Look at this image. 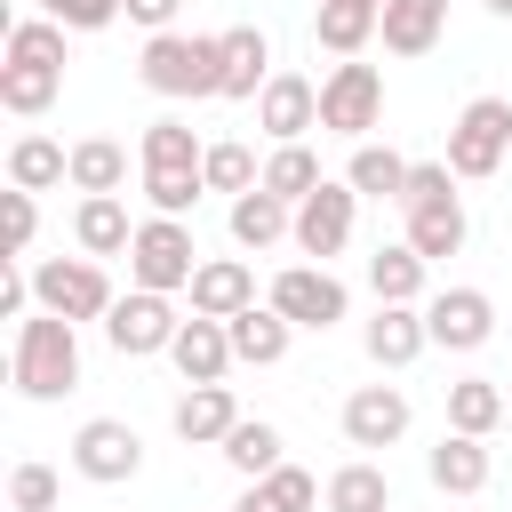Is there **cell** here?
Segmentation results:
<instances>
[{
  "instance_id": "ee69618b",
  "label": "cell",
  "mask_w": 512,
  "mask_h": 512,
  "mask_svg": "<svg viewBox=\"0 0 512 512\" xmlns=\"http://www.w3.org/2000/svg\"><path fill=\"white\" fill-rule=\"evenodd\" d=\"M176 8H184V0H120V16H128V24H144V32H168V24H176Z\"/></svg>"
},
{
  "instance_id": "4dcf8cb0",
  "label": "cell",
  "mask_w": 512,
  "mask_h": 512,
  "mask_svg": "<svg viewBox=\"0 0 512 512\" xmlns=\"http://www.w3.org/2000/svg\"><path fill=\"white\" fill-rule=\"evenodd\" d=\"M200 160H208V144L184 120H152L144 128V176H192Z\"/></svg>"
},
{
  "instance_id": "30bf717a",
  "label": "cell",
  "mask_w": 512,
  "mask_h": 512,
  "mask_svg": "<svg viewBox=\"0 0 512 512\" xmlns=\"http://www.w3.org/2000/svg\"><path fill=\"white\" fill-rule=\"evenodd\" d=\"M72 472L96 480V488H120V480L144 472V440H136L120 416H88V424L72 432Z\"/></svg>"
},
{
  "instance_id": "60d3db41",
  "label": "cell",
  "mask_w": 512,
  "mask_h": 512,
  "mask_svg": "<svg viewBox=\"0 0 512 512\" xmlns=\"http://www.w3.org/2000/svg\"><path fill=\"white\" fill-rule=\"evenodd\" d=\"M40 16H56L64 32H104L120 16V0H40Z\"/></svg>"
},
{
  "instance_id": "e575fe53",
  "label": "cell",
  "mask_w": 512,
  "mask_h": 512,
  "mask_svg": "<svg viewBox=\"0 0 512 512\" xmlns=\"http://www.w3.org/2000/svg\"><path fill=\"white\" fill-rule=\"evenodd\" d=\"M280 448H288V440H280V424H264V416L248 424V416H240V424H232V440H224V464H232V472H248V480H264V472H280Z\"/></svg>"
},
{
  "instance_id": "bcb514c9",
  "label": "cell",
  "mask_w": 512,
  "mask_h": 512,
  "mask_svg": "<svg viewBox=\"0 0 512 512\" xmlns=\"http://www.w3.org/2000/svg\"><path fill=\"white\" fill-rule=\"evenodd\" d=\"M488 8H496V16H512V0H488Z\"/></svg>"
},
{
  "instance_id": "f1b7e54d",
  "label": "cell",
  "mask_w": 512,
  "mask_h": 512,
  "mask_svg": "<svg viewBox=\"0 0 512 512\" xmlns=\"http://www.w3.org/2000/svg\"><path fill=\"white\" fill-rule=\"evenodd\" d=\"M424 272H432V264H424L408 240H392V248L368 256V288H376V304H416V296H424Z\"/></svg>"
},
{
  "instance_id": "9a60e30c",
  "label": "cell",
  "mask_w": 512,
  "mask_h": 512,
  "mask_svg": "<svg viewBox=\"0 0 512 512\" xmlns=\"http://www.w3.org/2000/svg\"><path fill=\"white\" fill-rule=\"evenodd\" d=\"M400 432H408V392L400 384H360L344 400V440L352 448H392Z\"/></svg>"
},
{
  "instance_id": "7c38bea8",
  "label": "cell",
  "mask_w": 512,
  "mask_h": 512,
  "mask_svg": "<svg viewBox=\"0 0 512 512\" xmlns=\"http://www.w3.org/2000/svg\"><path fill=\"white\" fill-rule=\"evenodd\" d=\"M424 328H432V344H448V352H480V344L496 336V304H488V288H440V296L424 304Z\"/></svg>"
},
{
  "instance_id": "52a82bcc",
  "label": "cell",
  "mask_w": 512,
  "mask_h": 512,
  "mask_svg": "<svg viewBox=\"0 0 512 512\" xmlns=\"http://www.w3.org/2000/svg\"><path fill=\"white\" fill-rule=\"evenodd\" d=\"M376 120H384V72H376V64H336V72L320 80V128L368 144Z\"/></svg>"
},
{
  "instance_id": "6da1fadb",
  "label": "cell",
  "mask_w": 512,
  "mask_h": 512,
  "mask_svg": "<svg viewBox=\"0 0 512 512\" xmlns=\"http://www.w3.org/2000/svg\"><path fill=\"white\" fill-rule=\"evenodd\" d=\"M8 376H16L24 400H64V392L80 384V336H72V320H56V312H24V320H16Z\"/></svg>"
},
{
  "instance_id": "44dd1931",
  "label": "cell",
  "mask_w": 512,
  "mask_h": 512,
  "mask_svg": "<svg viewBox=\"0 0 512 512\" xmlns=\"http://www.w3.org/2000/svg\"><path fill=\"white\" fill-rule=\"evenodd\" d=\"M232 424H240V400H232V384H192L184 400H176V440H192V448H224L232 440Z\"/></svg>"
},
{
  "instance_id": "ba28073f",
  "label": "cell",
  "mask_w": 512,
  "mask_h": 512,
  "mask_svg": "<svg viewBox=\"0 0 512 512\" xmlns=\"http://www.w3.org/2000/svg\"><path fill=\"white\" fill-rule=\"evenodd\" d=\"M264 304H272L288 328H336V320L352 312V296H344V280H336L328 264H288Z\"/></svg>"
},
{
  "instance_id": "8992f818",
  "label": "cell",
  "mask_w": 512,
  "mask_h": 512,
  "mask_svg": "<svg viewBox=\"0 0 512 512\" xmlns=\"http://www.w3.org/2000/svg\"><path fill=\"white\" fill-rule=\"evenodd\" d=\"M504 152H512V104L504 96H472L456 112V128H448V176L480 184V176L504 168Z\"/></svg>"
},
{
  "instance_id": "f35d334b",
  "label": "cell",
  "mask_w": 512,
  "mask_h": 512,
  "mask_svg": "<svg viewBox=\"0 0 512 512\" xmlns=\"http://www.w3.org/2000/svg\"><path fill=\"white\" fill-rule=\"evenodd\" d=\"M200 192H208V176H200V168H192V176H144L152 216H192V208H200Z\"/></svg>"
},
{
  "instance_id": "7bdbcfd3",
  "label": "cell",
  "mask_w": 512,
  "mask_h": 512,
  "mask_svg": "<svg viewBox=\"0 0 512 512\" xmlns=\"http://www.w3.org/2000/svg\"><path fill=\"white\" fill-rule=\"evenodd\" d=\"M24 304H32V272H24L16 256H0V312L24 320Z\"/></svg>"
},
{
  "instance_id": "7a4b0ae2",
  "label": "cell",
  "mask_w": 512,
  "mask_h": 512,
  "mask_svg": "<svg viewBox=\"0 0 512 512\" xmlns=\"http://www.w3.org/2000/svg\"><path fill=\"white\" fill-rule=\"evenodd\" d=\"M400 216H408V248L432 264V256H456L464 248V200H456V176L448 160H416L408 168V192H400Z\"/></svg>"
},
{
  "instance_id": "d6986e66",
  "label": "cell",
  "mask_w": 512,
  "mask_h": 512,
  "mask_svg": "<svg viewBox=\"0 0 512 512\" xmlns=\"http://www.w3.org/2000/svg\"><path fill=\"white\" fill-rule=\"evenodd\" d=\"M384 32V0H320V16H312V40L328 48V56H360L368 40Z\"/></svg>"
},
{
  "instance_id": "484cf974",
  "label": "cell",
  "mask_w": 512,
  "mask_h": 512,
  "mask_svg": "<svg viewBox=\"0 0 512 512\" xmlns=\"http://www.w3.org/2000/svg\"><path fill=\"white\" fill-rule=\"evenodd\" d=\"M72 176V152L56 144V136H16L8 144V184L16 192H48V184H64Z\"/></svg>"
},
{
  "instance_id": "ac0fdd59",
  "label": "cell",
  "mask_w": 512,
  "mask_h": 512,
  "mask_svg": "<svg viewBox=\"0 0 512 512\" xmlns=\"http://www.w3.org/2000/svg\"><path fill=\"white\" fill-rule=\"evenodd\" d=\"M424 472H432L440 496H480L496 464H488V440H472V432H440V448L424 456Z\"/></svg>"
},
{
  "instance_id": "d4e9b609",
  "label": "cell",
  "mask_w": 512,
  "mask_h": 512,
  "mask_svg": "<svg viewBox=\"0 0 512 512\" xmlns=\"http://www.w3.org/2000/svg\"><path fill=\"white\" fill-rule=\"evenodd\" d=\"M224 328H232V360H248V368L288 360V336H296V328H288L272 304H248V312H240V320H224Z\"/></svg>"
},
{
  "instance_id": "8d00e7d4",
  "label": "cell",
  "mask_w": 512,
  "mask_h": 512,
  "mask_svg": "<svg viewBox=\"0 0 512 512\" xmlns=\"http://www.w3.org/2000/svg\"><path fill=\"white\" fill-rule=\"evenodd\" d=\"M200 176H208V192H232V200L264 184V168H256V152H248V144H208Z\"/></svg>"
},
{
  "instance_id": "74e56055",
  "label": "cell",
  "mask_w": 512,
  "mask_h": 512,
  "mask_svg": "<svg viewBox=\"0 0 512 512\" xmlns=\"http://www.w3.org/2000/svg\"><path fill=\"white\" fill-rule=\"evenodd\" d=\"M56 496H64L56 464H16V472H8V504H16V512H56Z\"/></svg>"
},
{
  "instance_id": "ab89813d",
  "label": "cell",
  "mask_w": 512,
  "mask_h": 512,
  "mask_svg": "<svg viewBox=\"0 0 512 512\" xmlns=\"http://www.w3.org/2000/svg\"><path fill=\"white\" fill-rule=\"evenodd\" d=\"M256 488H264V496H272L280 512H312V504H320V480H312L304 464H280V472H264Z\"/></svg>"
},
{
  "instance_id": "5b68a950",
  "label": "cell",
  "mask_w": 512,
  "mask_h": 512,
  "mask_svg": "<svg viewBox=\"0 0 512 512\" xmlns=\"http://www.w3.org/2000/svg\"><path fill=\"white\" fill-rule=\"evenodd\" d=\"M200 264H208V256L192 248V224H184V216H152V224H136V248H128V280H136V288L176 296V288H192Z\"/></svg>"
},
{
  "instance_id": "4fadbf2b",
  "label": "cell",
  "mask_w": 512,
  "mask_h": 512,
  "mask_svg": "<svg viewBox=\"0 0 512 512\" xmlns=\"http://www.w3.org/2000/svg\"><path fill=\"white\" fill-rule=\"evenodd\" d=\"M256 128L272 144H304V128H320V88L304 72H272V88L256 96Z\"/></svg>"
},
{
  "instance_id": "8fae6325",
  "label": "cell",
  "mask_w": 512,
  "mask_h": 512,
  "mask_svg": "<svg viewBox=\"0 0 512 512\" xmlns=\"http://www.w3.org/2000/svg\"><path fill=\"white\" fill-rule=\"evenodd\" d=\"M352 216H360V192H352L344 176H328V184L296 208V248H304V256H320V264H328V256H344Z\"/></svg>"
},
{
  "instance_id": "d6a6232c",
  "label": "cell",
  "mask_w": 512,
  "mask_h": 512,
  "mask_svg": "<svg viewBox=\"0 0 512 512\" xmlns=\"http://www.w3.org/2000/svg\"><path fill=\"white\" fill-rule=\"evenodd\" d=\"M328 512H392V480L360 456V464H336L328 472Z\"/></svg>"
},
{
  "instance_id": "3957f363",
  "label": "cell",
  "mask_w": 512,
  "mask_h": 512,
  "mask_svg": "<svg viewBox=\"0 0 512 512\" xmlns=\"http://www.w3.org/2000/svg\"><path fill=\"white\" fill-rule=\"evenodd\" d=\"M136 72L152 96H216L224 88V32H152Z\"/></svg>"
},
{
  "instance_id": "e0dca14e",
  "label": "cell",
  "mask_w": 512,
  "mask_h": 512,
  "mask_svg": "<svg viewBox=\"0 0 512 512\" xmlns=\"http://www.w3.org/2000/svg\"><path fill=\"white\" fill-rule=\"evenodd\" d=\"M168 360H176L184 384H224V368H232V328H224V320H184L176 344H168Z\"/></svg>"
},
{
  "instance_id": "f546056e",
  "label": "cell",
  "mask_w": 512,
  "mask_h": 512,
  "mask_svg": "<svg viewBox=\"0 0 512 512\" xmlns=\"http://www.w3.org/2000/svg\"><path fill=\"white\" fill-rule=\"evenodd\" d=\"M496 424H504V384H488V376H456V384H448V432L488 440Z\"/></svg>"
},
{
  "instance_id": "2e32d148",
  "label": "cell",
  "mask_w": 512,
  "mask_h": 512,
  "mask_svg": "<svg viewBox=\"0 0 512 512\" xmlns=\"http://www.w3.org/2000/svg\"><path fill=\"white\" fill-rule=\"evenodd\" d=\"M360 344H368V360H376V368H408V360L432 344V328H424V312H416V304H376V320L360 328Z\"/></svg>"
},
{
  "instance_id": "5bb4252c",
  "label": "cell",
  "mask_w": 512,
  "mask_h": 512,
  "mask_svg": "<svg viewBox=\"0 0 512 512\" xmlns=\"http://www.w3.org/2000/svg\"><path fill=\"white\" fill-rule=\"evenodd\" d=\"M184 296H192V320H240V312L256 304V272H248L240 256H208Z\"/></svg>"
},
{
  "instance_id": "ffe728a7",
  "label": "cell",
  "mask_w": 512,
  "mask_h": 512,
  "mask_svg": "<svg viewBox=\"0 0 512 512\" xmlns=\"http://www.w3.org/2000/svg\"><path fill=\"white\" fill-rule=\"evenodd\" d=\"M72 240H80V256H128L136 248V224H128V200L120 192H96V200H80V216H72Z\"/></svg>"
},
{
  "instance_id": "b9f144b4",
  "label": "cell",
  "mask_w": 512,
  "mask_h": 512,
  "mask_svg": "<svg viewBox=\"0 0 512 512\" xmlns=\"http://www.w3.org/2000/svg\"><path fill=\"white\" fill-rule=\"evenodd\" d=\"M0 216H8V256H24L32 248V232H40V208H32V192H0Z\"/></svg>"
},
{
  "instance_id": "d590c367",
  "label": "cell",
  "mask_w": 512,
  "mask_h": 512,
  "mask_svg": "<svg viewBox=\"0 0 512 512\" xmlns=\"http://www.w3.org/2000/svg\"><path fill=\"white\" fill-rule=\"evenodd\" d=\"M8 64H48V72H64V24H56V16L8 24Z\"/></svg>"
},
{
  "instance_id": "cb8c5ba5",
  "label": "cell",
  "mask_w": 512,
  "mask_h": 512,
  "mask_svg": "<svg viewBox=\"0 0 512 512\" xmlns=\"http://www.w3.org/2000/svg\"><path fill=\"white\" fill-rule=\"evenodd\" d=\"M232 240H240V248L296 240V208H288V200H272V192L256 184V192H240V200H232Z\"/></svg>"
},
{
  "instance_id": "9c48e42d",
  "label": "cell",
  "mask_w": 512,
  "mask_h": 512,
  "mask_svg": "<svg viewBox=\"0 0 512 512\" xmlns=\"http://www.w3.org/2000/svg\"><path fill=\"white\" fill-rule=\"evenodd\" d=\"M176 304L168 296H152V288H128L112 312H104V344L120 352V360H152V352H168L176 344Z\"/></svg>"
},
{
  "instance_id": "1f68e13d",
  "label": "cell",
  "mask_w": 512,
  "mask_h": 512,
  "mask_svg": "<svg viewBox=\"0 0 512 512\" xmlns=\"http://www.w3.org/2000/svg\"><path fill=\"white\" fill-rule=\"evenodd\" d=\"M320 184H328V176H320V160H312L304 144H272V160H264V192H272V200L304 208V200H312Z\"/></svg>"
},
{
  "instance_id": "f6af8a7d",
  "label": "cell",
  "mask_w": 512,
  "mask_h": 512,
  "mask_svg": "<svg viewBox=\"0 0 512 512\" xmlns=\"http://www.w3.org/2000/svg\"><path fill=\"white\" fill-rule=\"evenodd\" d=\"M232 512H280V504H272V496H264V488H256V480H248V496H240V504H232Z\"/></svg>"
},
{
  "instance_id": "83f0119b",
  "label": "cell",
  "mask_w": 512,
  "mask_h": 512,
  "mask_svg": "<svg viewBox=\"0 0 512 512\" xmlns=\"http://www.w3.org/2000/svg\"><path fill=\"white\" fill-rule=\"evenodd\" d=\"M408 168H416V160H400L392 144H352L344 184H352L360 200H400V192H408Z\"/></svg>"
},
{
  "instance_id": "603a6c76",
  "label": "cell",
  "mask_w": 512,
  "mask_h": 512,
  "mask_svg": "<svg viewBox=\"0 0 512 512\" xmlns=\"http://www.w3.org/2000/svg\"><path fill=\"white\" fill-rule=\"evenodd\" d=\"M272 88V40L256 24H232L224 32V88L216 96H264Z\"/></svg>"
},
{
  "instance_id": "277c9868",
  "label": "cell",
  "mask_w": 512,
  "mask_h": 512,
  "mask_svg": "<svg viewBox=\"0 0 512 512\" xmlns=\"http://www.w3.org/2000/svg\"><path fill=\"white\" fill-rule=\"evenodd\" d=\"M32 304L56 312V320H104L120 296H112V272L96 256H40L32 264Z\"/></svg>"
},
{
  "instance_id": "4316f807",
  "label": "cell",
  "mask_w": 512,
  "mask_h": 512,
  "mask_svg": "<svg viewBox=\"0 0 512 512\" xmlns=\"http://www.w3.org/2000/svg\"><path fill=\"white\" fill-rule=\"evenodd\" d=\"M72 184H80V200L120 192V184H128V144H120V136H80V144H72Z\"/></svg>"
},
{
  "instance_id": "7402d4cb",
  "label": "cell",
  "mask_w": 512,
  "mask_h": 512,
  "mask_svg": "<svg viewBox=\"0 0 512 512\" xmlns=\"http://www.w3.org/2000/svg\"><path fill=\"white\" fill-rule=\"evenodd\" d=\"M448 32V0H384V48L392 56H432Z\"/></svg>"
},
{
  "instance_id": "836d02e7",
  "label": "cell",
  "mask_w": 512,
  "mask_h": 512,
  "mask_svg": "<svg viewBox=\"0 0 512 512\" xmlns=\"http://www.w3.org/2000/svg\"><path fill=\"white\" fill-rule=\"evenodd\" d=\"M56 96H64V72H48V64H0V104H8L16 120L48 112Z\"/></svg>"
}]
</instances>
